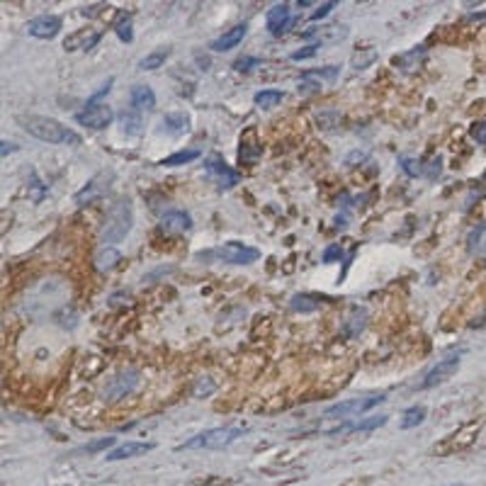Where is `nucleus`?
<instances>
[{
    "mask_svg": "<svg viewBox=\"0 0 486 486\" xmlns=\"http://www.w3.org/2000/svg\"><path fill=\"white\" fill-rule=\"evenodd\" d=\"M20 124L25 127L27 134L41 139V141H49V143H73V146H78V143H81V136H78L73 129L63 127L59 119L39 117V114H30V117H20Z\"/></svg>",
    "mask_w": 486,
    "mask_h": 486,
    "instance_id": "f257e3e1",
    "label": "nucleus"
},
{
    "mask_svg": "<svg viewBox=\"0 0 486 486\" xmlns=\"http://www.w3.org/2000/svg\"><path fill=\"white\" fill-rule=\"evenodd\" d=\"M132 224H134L132 202H129L127 197H122V200L114 202L108 219H105L103 231H100V243H103V248H114V243L127 239V234L132 231Z\"/></svg>",
    "mask_w": 486,
    "mask_h": 486,
    "instance_id": "f03ea898",
    "label": "nucleus"
},
{
    "mask_svg": "<svg viewBox=\"0 0 486 486\" xmlns=\"http://www.w3.org/2000/svg\"><path fill=\"white\" fill-rule=\"evenodd\" d=\"M241 433H243V428H212L190 438L185 445H180V450H221V447L231 445Z\"/></svg>",
    "mask_w": 486,
    "mask_h": 486,
    "instance_id": "7ed1b4c3",
    "label": "nucleus"
},
{
    "mask_svg": "<svg viewBox=\"0 0 486 486\" xmlns=\"http://www.w3.org/2000/svg\"><path fill=\"white\" fill-rule=\"evenodd\" d=\"M197 258H216L221 263H231V265H248V263H256L261 258V251L258 248H251L246 243H239V241H231V243H224V246L214 248L210 253H200Z\"/></svg>",
    "mask_w": 486,
    "mask_h": 486,
    "instance_id": "20e7f679",
    "label": "nucleus"
},
{
    "mask_svg": "<svg viewBox=\"0 0 486 486\" xmlns=\"http://www.w3.org/2000/svg\"><path fill=\"white\" fill-rule=\"evenodd\" d=\"M384 399V394H374V396H365V399H348V401H341V404H333L323 411L326 418H350V416H358V414H365V411L374 409L379 406Z\"/></svg>",
    "mask_w": 486,
    "mask_h": 486,
    "instance_id": "39448f33",
    "label": "nucleus"
},
{
    "mask_svg": "<svg viewBox=\"0 0 486 486\" xmlns=\"http://www.w3.org/2000/svg\"><path fill=\"white\" fill-rule=\"evenodd\" d=\"M114 180V170H100V173L95 175V178L90 180V183L85 185V188L81 190V192H76V205L78 207H85V205H90L92 200H97L100 194H105L108 192V188H110V183Z\"/></svg>",
    "mask_w": 486,
    "mask_h": 486,
    "instance_id": "423d86ee",
    "label": "nucleus"
},
{
    "mask_svg": "<svg viewBox=\"0 0 486 486\" xmlns=\"http://www.w3.org/2000/svg\"><path fill=\"white\" fill-rule=\"evenodd\" d=\"M114 119L112 108L108 105H88V110L76 114V122L81 127H90V129H105L110 127V122Z\"/></svg>",
    "mask_w": 486,
    "mask_h": 486,
    "instance_id": "0eeeda50",
    "label": "nucleus"
},
{
    "mask_svg": "<svg viewBox=\"0 0 486 486\" xmlns=\"http://www.w3.org/2000/svg\"><path fill=\"white\" fill-rule=\"evenodd\" d=\"M457 367H460V355H450V358L441 360V363L435 365V367L425 374L418 389H433V387H438V384L447 382V379L457 372Z\"/></svg>",
    "mask_w": 486,
    "mask_h": 486,
    "instance_id": "6e6552de",
    "label": "nucleus"
},
{
    "mask_svg": "<svg viewBox=\"0 0 486 486\" xmlns=\"http://www.w3.org/2000/svg\"><path fill=\"white\" fill-rule=\"evenodd\" d=\"M27 32L37 39H54L61 32V17L57 15H39L27 25Z\"/></svg>",
    "mask_w": 486,
    "mask_h": 486,
    "instance_id": "1a4fd4ad",
    "label": "nucleus"
},
{
    "mask_svg": "<svg viewBox=\"0 0 486 486\" xmlns=\"http://www.w3.org/2000/svg\"><path fill=\"white\" fill-rule=\"evenodd\" d=\"M207 173L214 175V178L219 180V188L221 190L234 188V185H239V180H241V175L236 173V170H231L221 159H210V161H207Z\"/></svg>",
    "mask_w": 486,
    "mask_h": 486,
    "instance_id": "9d476101",
    "label": "nucleus"
},
{
    "mask_svg": "<svg viewBox=\"0 0 486 486\" xmlns=\"http://www.w3.org/2000/svg\"><path fill=\"white\" fill-rule=\"evenodd\" d=\"M190 226H192V216L183 210L165 212V214L161 216V229H163L165 234H183V231H190Z\"/></svg>",
    "mask_w": 486,
    "mask_h": 486,
    "instance_id": "9b49d317",
    "label": "nucleus"
},
{
    "mask_svg": "<svg viewBox=\"0 0 486 486\" xmlns=\"http://www.w3.org/2000/svg\"><path fill=\"white\" fill-rule=\"evenodd\" d=\"M100 41V32L97 30H78L73 32L71 37H66V41H63V49L66 52H78V49H92V46Z\"/></svg>",
    "mask_w": 486,
    "mask_h": 486,
    "instance_id": "f8f14e48",
    "label": "nucleus"
},
{
    "mask_svg": "<svg viewBox=\"0 0 486 486\" xmlns=\"http://www.w3.org/2000/svg\"><path fill=\"white\" fill-rule=\"evenodd\" d=\"M136 377H139V374L134 372V369H129V372H122L119 377L112 379V384H110L108 389H105V396H108V399H122L124 394H129V392L136 387Z\"/></svg>",
    "mask_w": 486,
    "mask_h": 486,
    "instance_id": "ddd939ff",
    "label": "nucleus"
},
{
    "mask_svg": "<svg viewBox=\"0 0 486 486\" xmlns=\"http://www.w3.org/2000/svg\"><path fill=\"white\" fill-rule=\"evenodd\" d=\"M246 32H248V25H236V27H231V30H226L219 39L212 41V52H229V49L239 46L241 41H243V37H246Z\"/></svg>",
    "mask_w": 486,
    "mask_h": 486,
    "instance_id": "4468645a",
    "label": "nucleus"
},
{
    "mask_svg": "<svg viewBox=\"0 0 486 486\" xmlns=\"http://www.w3.org/2000/svg\"><path fill=\"white\" fill-rule=\"evenodd\" d=\"M292 25V15H290V6L287 3H280V6H275L270 12H267V30L272 32V34H282V32H287Z\"/></svg>",
    "mask_w": 486,
    "mask_h": 486,
    "instance_id": "2eb2a0df",
    "label": "nucleus"
},
{
    "mask_svg": "<svg viewBox=\"0 0 486 486\" xmlns=\"http://www.w3.org/2000/svg\"><path fill=\"white\" fill-rule=\"evenodd\" d=\"M154 443H124V445H117L112 452L105 455L108 462H117V460H127V457H136V455H143V452H151L154 450Z\"/></svg>",
    "mask_w": 486,
    "mask_h": 486,
    "instance_id": "dca6fc26",
    "label": "nucleus"
},
{
    "mask_svg": "<svg viewBox=\"0 0 486 486\" xmlns=\"http://www.w3.org/2000/svg\"><path fill=\"white\" fill-rule=\"evenodd\" d=\"M387 423V416H369L365 421H353V423H343L338 425V428L328 430V435H338V433H358V430H374V428H382Z\"/></svg>",
    "mask_w": 486,
    "mask_h": 486,
    "instance_id": "f3484780",
    "label": "nucleus"
},
{
    "mask_svg": "<svg viewBox=\"0 0 486 486\" xmlns=\"http://www.w3.org/2000/svg\"><path fill=\"white\" fill-rule=\"evenodd\" d=\"M134 110H154L156 108V92L149 85H134L129 92Z\"/></svg>",
    "mask_w": 486,
    "mask_h": 486,
    "instance_id": "a211bd4d",
    "label": "nucleus"
},
{
    "mask_svg": "<svg viewBox=\"0 0 486 486\" xmlns=\"http://www.w3.org/2000/svg\"><path fill=\"white\" fill-rule=\"evenodd\" d=\"M188 129H190V117L183 112L165 114V117L161 119V132L170 134V136H180V134H185Z\"/></svg>",
    "mask_w": 486,
    "mask_h": 486,
    "instance_id": "6ab92c4d",
    "label": "nucleus"
},
{
    "mask_svg": "<svg viewBox=\"0 0 486 486\" xmlns=\"http://www.w3.org/2000/svg\"><path fill=\"white\" fill-rule=\"evenodd\" d=\"M170 57V49H156V52L146 54V57L139 61V71H156L165 63V59Z\"/></svg>",
    "mask_w": 486,
    "mask_h": 486,
    "instance_id": "aec40b11",
    "label": "nucleus"
},
{
    "mask_svg": "<svg viewBox=\"0 0 486 486\" xmlns=\"http://www.w3.org/2000/svg\"><path fill=\"white\" fill-rule=\"evenodd\" d=\"M119 261H122V253H119L117 248H103V251L95 256V267L97 270H112Z\"/></svg>",
    "mask_w": 486,
    "mask_h": 486,
    "instance_id": "412c9836",
    "label": "nucleus"
},
{
    "mask_svg": "<svg viewBox=\"0 0 486 486\" xmlns=\"http://www.w3.org/2000/svg\"><path fill=\"white\" fill-rule=\"evenodd\" d=\"M282 92L280 90H261V92H256V105L258 108H263V110H270V108H277V105L282 103Z\"/></svg>",
    "mask_w": 486,
    "mask_h": 486,
    "instance_id": "4be33fe9",
    "label": "nucleus"
},
{
    "mask_svg": "<svg viewBox=\"0 0 486 486\" xmlns=\"http://www.w3.org/2000/svg\"><path fill=\"white\" fill-rule=\"evenodd\" d=\"M423 418H425V406H411L404 414V418H401V428L404 430L416 428V425L423 423Z\"/></svg>",
    "mask_w": 486,
    "mask_h": 486,
    "instance_id": "5701e85b",
    "label": "nucleus"
},
{
    "mask_svg": "<svg viewBox=\"0 0 486 486\" xmlns=\"http://www.w3.org/2000/svg\"><path fill=\"white\" fill-rule=\"evenodd\" d=\"M194 159H200V149H185V151H178V154L168 156V159H163L161 165H185Z\"/></svg>",
    "mask_w": 486,
    "mask_h": 486,
    "instance_id": "b1692460",
    "label": "nucleus"
},
{
    "mask_svg": "<svg viewBox=\"0 0 486 486\" xmlns=\"http://www.w3.org/2000/svg\"><path fill=\"white\" fill-rule=\"evenodd\" d=\"M484 241H486V221H484V224L476 226V229L469 234V239H467V248H469V253L481 251V246H484Z\"/></svg>",
    "mask_w": 486,
    "mask_h": 486,
    "instance_id": "393cba45",
    "label": "nucleus"
},
{
    "mask_svg": "<svg viewBox=\"0 0 486 486\" xmlns=\"http://www.w3.org/2000/svg\"><path fill=\"white\" fill-rule=\"evenodd\" d=\"M114 32H117V37H119V39H122V41H127V44H129V41L134 39V32H132V20H129V17L124 15L122 20H119L117 25H114Z\"/></svg>",
    "mask_w": 486,
    "mask_h": 486,
    "instance_id": "a878e982",
    "label": "nucleus"
},
{
    "mask_svg": "<svg viewBox=\"0 0 486 486\" xmlns=\"http://www.w3.org/2000/svg\"><path fill=\"white\" fill-rule=\"evenodd\" d=\"M399 165H401V170H404L406 175H409V178H418L421 175V163L416 159H409V156H401L399 159Z\"/></svg>",
    "mask_w": 486,
    "mask_h": 486,
    "instance_id": "bb28decb",
    "label": "nucleus"
},
{
    "mask_svg": "<svg viewBox=\"0 0 486 486\" xmlns=\"http://www.w3.org/2000/svg\"><path fill=\"white\" fill-rule=\"evenodd\" d=\"M119 122H122V129L127 134H139V127H141V119L136 117V114L132 112H124L122 117H119Z\"/></svg>",
    "mask_w": 486,
    "mask_h": 486,
    "instance_id": "cd10ccee",
    "label": "nucleus"
},
{
    "mask_svg": "<svg viewBox=\"0 0 486 486\" xmlns=\"http://www.w3.org/2000/svg\"><path fill=\"white\" fill-rule=\"evenodd\" d=\"M318 304L309 297H292V309L294 312H316Z\"/></svg>",
    "mask_w": 486,
    "mask_h": 486,
    "instance_id": "c85d7f7f",
    "label": "nucleus"
},
{
    "mask_svg": "<svg viewBox=\"0 0 486 486\" xmlns=\"http://www.w3.org/2000/svg\"><path fill=\"white\" fill-rule=\"evenodd\" d=\"M374 59H377V54H374L372 49H369V52H365V57H360V54H355V57H353V68H358V71H363V68H367L369 63L374 61Z\"/></svg>",
    "mask_w": 486,
    "mask_h": 486,
    "instance_id": "c756f323",
    "label": "nucleus"
},
{
    "mask_svg": "<svg viewBox=\"0 0 486 486\" xmlns=\"http://www.w3.org/2000/svg\"><path fill=\"white\" fill-rule=\"evenodd\" d=\"M318 49H321V46H318V44L304 46V49H299V52L292 54V61H302V59H312V57H316Z\"/></svg>",
    "mask_w": 486,
    "mask_h": 486,
    "instance_id": "7c9ffc66",
    "label": "nucleus"
},
{
    "mask_svg": "<svg viewBox=\"0 0 486 486\" xmlns=\"http://www.w3.org/2000/svg\"><path fill=\"white\" fill-rule=\"evenodd\" d=\"M114 445V438H100V441L90 443V445L81 447L83 452H97V450H105V447H112Z\"/></svg>",
    "mask_w": 486,
    "mask_h": 486,
    "instance_id": "2f4dec72",
    "label": "nucleus"
},
{
    "mask_svg": "<svg viewBox=\"0 0 486 486\" xmlns=\"http://www.w3.org/2000/svg\"><path fill=\"white\" fill-rule=\"evenodd\" d=\"M341 258H343V248L333 243V246H328L326 251H323L321 261H323V263H333V261H341Z\"/></svg>",
    "mask_w": 486,
    "mask_h": 486,
    "instance_id": "473e14b6",
    "label": "nucleus"
},
{
    "mask_svg": "<svg viewBox=\"0 0 486 486\" xmlns=\"http://www.w3.org/2000/svg\"><path fill=\"white\" fill-rule=\"evenodd\" d=\"M469 134L476 143H486V122H474L469 129Z\"/></svg>",
    "mask_w": 486,
    "mask_h": 486,
    "instance_id": "72a5a7b5",
    "label": "nucleus"
},
{
    "mask_svg": "<svg viewBox=\"0 0 486 486\" xmlns=\"http://www.w3.org/2000/svg\"><path fill=\"white\" fill-rule=\"evenodd\" d=\"M261 59H248V57H243V59H239V61L234 63V68L236 71H251L253 66H261Z\"/></svg>",
    "mask_w": 486,
    "mask_h": 486,
    "instance_id": "f704fd0d",
    "label": "nucleus"
},
{
    "mask_svg": "<svg viewBox=\"0 0 486 486\" xmlns=\"http://www.w3.org/2000/svg\"><path fill=\"white\" fill-rule=\"evenodd\" d=\"M333 8H336V3H323V6H318V10H314V15H312V20H321V17H326L328 12L333 10Z\"/></svg>",
    "mask_w": 486,
    "mask_h": 486,
    "instance_id": "c9c22d12",
    "label": "nucleus"
},
{
    "mask_svg": "<svg viewBox=\"0 0 486 486\" xmlns=\"http://www.w3.org/2000/svg\"><path fill=\"white\" fill-rule=\"evenodd\" d=\"M441 165H443V159L438 156V159H433V163H430V170H428V178L435 180L438 175H441Z\"/></svg>",
    "mask_w": 486,
    "mask_h": 486,
    "instance_id": "e433bc0d",
    "label": "nucleus"
},
{
    "mask_svg": "<svg viewBox=\"0 0 486 486\" xmlns=\"http://www.w3.org/2000/svg\"><path fill=\"white\" fill-rule=\"evenodd\" d=\"M15 149H17V146H15V143H12V141H3V151H0V154L8 156V154H12V151H15Z\"/></svg>",
    "mask_w": 486,
    "mask_h": 486,
    "instance_id": "4c0bfd02",
    "label": "nucleus"
},
{
    "mask_svg": "<svg viewBox=\"0 0 486 486\" xmlns=\"http://www.w3.org/2000/svg\"><path fill=\"white\" fill-rule=\"evenodd\" d=\"M365 159V154H360V151H355V154L353 156H350V159H348V165H353L355 163V161H363Z\"/></svg>",
    "mask_w": 486,
    "mask_h": 486,
    "instance_id": "58836bf2",
    "label": "nucleus"
},
{
    "mask_svg": "<svg viewBox=\"0 0 486 486\" xmlns=\"http://www.w3.org/2000/svg\"><path fill=\"white\" fill-rule=\"evenodd\" d=\"M450 486H460V484H450Z\"/></svg>",
    "mask_w": 486,
    "mask_h": 486,
    "instance_id": "ea45409f",
    "label": "nucleus"
}]
</instances>
